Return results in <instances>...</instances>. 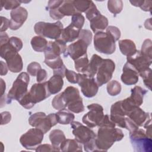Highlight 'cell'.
<instances>
[{"label": "cell", "instance_id": "cell-14", "mask_svg": "<svg viewBox=\"0 0 152 152\" xmlns=\"http://www.w3.org/2000/svg\"><path fill=\"white\" fill-rule=\"evenodd\" d=\"M66 50V43L61 39L55 40L53 42H49L45 50V59H49L60 56L64 54Z\"/></svg>", "mask_w": 152, "mask_h": 152}, {"label": "cell", "instance_id": "cell-31", "mask_svg": "<svg viewBox=\"0 0 152 152\" xmlns=\"http://www.w3.org/2000/svg\"><path fill=\"white\" fill-rule=\"evenodd\" d=\"M46 117V115L44 112L34 113L29 117L28 123L31 126L39 128L42 125Z\"/></svg>", "mask_w": 152, "mask_h": 152}, {"label": "cell", "instance_id": "cell-39", "mask_svg": "<svg viewBox=\"0 0 152 152\" xmlns=\"http://www.w3.org/2000/svg\"><path fill=\"white\" fill-rule=\"evenodd\" d=\"M52 105L53 107L56 109L57 110H61L64 109L67 107L66 104H65V103L64 102L62 97L61 93H59V94L56 95L53 97L52 101Z\"/></svg>", "mask_w": 152, "mask_h": 152}, {"label": "cell", "instance_id": "cell-17", "mask_svg": "<svg viewBox=\"0 0 152 152\" xmlns=\"http://www.w3.org/2000/svg\"><path fill=\"white\" fill-rule=\"evenodd\" d=\"M122 74L121 77V81L126 85L135 84L138 81V73L130 64L126 62L123 66Z\"/></svg>", "mask_w": 152, "mask_h": 152}, {"label": "cell", "instance_id": "cell-25", "mask_svg": "<svg viewBox=\"0 0 152 152\" xmlns=\"http://www.w3.org/2000/svg\"><path fill=\"white\" fill-rule=\"evenodd\" d=\"M49 137L55 151H60V145L66 139L63 131L60 129H53L50 132Z\"/></svg>", "mask_w": 152, "mask_h": 152}, {"label": "cell", "instance_id": "cell-33", "mask_svg": "<svg viewBox=\"0 0 152 152\" xmlns=\"http://www.w3.org/2000/svg\"><path fill=\"white\" fill-rule=\"evenodd\" d=\"M107 8L110 12L116 15L122 10L123 2L121 0H109L107 1Z\"/></svg>", "mask_w": 152, "mask_h": 152}, {"label": "cell", "instance_id": "cell-11", "mask_svg": "<svg viewBox=\"0 0 152 152\" xmlns=\"http://www.w3.org/2000/svg\"><path fill=\"white\" fill-rule=\"evenodd\" d=\"M78 84L82 93L86 97H93L97 93L99 86L94 77H88L85 74L78 73Z\"/></svg>", "mask_w": 152, "mask_h": 152}, {"label": "cell", "instance_id": "cell-1", "mask_svg": "<svg viewBox=\"0 0 152 152\" xmlns=\"http://www.w3.org/2000/svg\"><path fill=\"white\" fill-rule=\"evenodd\" d=\"M124 137L121 129L110 126L99 127L95 140L97 151H107L115 142L121 141Z\"/></svg>", "mask_w": 152, "mask_h": 152}, {"label": "cell", "instance_id": "cell-53", "mask_svg": "<svg viewBox=\"0 0 152 152\" xmlns=\"http://www.w3.org/2000/svg\"><path fill=\"white\" fill-rule=\"evenodd\" d=\"M1 26L0 31L1 33V32H4V31H6L8 29V28L9 27L10 20L8 18H7L4 17H2V16L1 17Z\"/></svg>", "mask_w": 152, "mask_h": 152}, {"label": "cell", "instance_id": "cell-16", "mask_svg": "<svg viewBox=\"0 0 152 152\" xmlns=\"http://www.w3.org/2000/svg\"><path fill=\"white\" fill-rule=\"evenodd\" d=\"M28 12L26 8L20 7L15 10H11L10 12L11 20H10V28L16 30L20 28L26 21Z\"/></svg>", "mask_w": 152, "mask_h": 152}, {"label": "cell", "instance_id": "cell-9", "mask_svg": "<svg viewBox=\"0 0 152 152\" xmlns=\"http://www.w3.org/2000/svg\"><path fill=\"white\" fill-rule=\"evenodd\" d=\"M89 112L82 118L83 122L88 127L93 128L99 126L104 116L103 107L97 103H92L87 106Z\"/></svg>", "mask_w": 152, "mask_h": 152}, {"label": "cell", "instance_id": "cell-37", "mask_svg": "<svg viewBox=\"0 0 152 152\" xmlns=\"http://www.w3.org/2000/svg\"><path fill=\"white\" fill-rule=\"evenodd\" d=\"M85 21L84 17L80 12L75 13L71 18V24L76 28L81 30Z\"/></svg>", "mask_w": 152, "mask_h": 152}, {"label": "cell", "instance_id": "cell-34", "mask_svg": "<svg viewBox=\"0 0 152 152\" xmlns=\"http://www.w3.org/2000/svg\"><path fill=\"white\" fill-rule=\"evenodd\" d=\"M106 88L109 95L115 96L121 93V85L118 81L116 80H112L108 83Z\"/></svg>", "mask_w": 152, "mask_h": 152}, {"label": "cell", "instance_id": "cell-18", "mask_svg": "<svg viewBox=\"0 0 152 152\" xmlns=\"http://www.w3.org/2000/svg\"><path fill=\"white\" fill-rule=\"evenodd\" d=\"M127 117L131 119L138 127L143 126L146 121L151 119L150 113L145 112L139 106L134 107L129 112Z\"/></svg>", "mask_w": 152, "mask_h": 152}, {"label": "cell", "instance_id": "cell-26", "mask_svg": "<svg viewBox=\"0 0 152 152\" xmlns=\"http://www.w3.org/2000/svg\"><path fill=\"white\" fill-rule=\"evenodd\" d=\"M60 150L64 152L82 151V144L75 139H65L60 145Z\"/></svg>", "mask_w": 152, "mask_h": 152}, {"label": "cell", "instance_id": "cell-54", "mask_svg": "<svg viewBox=\"0 0 152 152\" xmlns=\"http://www.w3.org/2000/svg\"><path fill=\"white\" fill-rule=\"evenodd\" d=\"M2 120H1V125H4L8 124L11 119V113L9 112H4L1 113Z\"/></svg>", "mask_w": 152, "mask_h": 152}, {"label": "cell", "instance_id": "cell-23", "mask_svg": "<svg viewBox=\"0 0 152 152\" xmlns=\"http://www.w3.org/2000/svg\"><path fill=\"white\" fill-rule=\"evenodd\" d=\"M118 43L121 53L127 57L133 55L137 50L134 42L131 40H121L119 41Z\"/></svg>", "mask_w": 152, "mask_h": 152}, {"label": "cell", "instance_id": "cell-41", "mask_svg": "<svg viewBox=\"0 0 152 152\" xmlns=\"http://www.w3.org/2000/svg\"><path fill=\"white\" fill-rule=\"evenodd\" d=\"M143 79V82L145 86L149 89L151 90V69L150 68L140 72L138 74Z\"/></svg>", "mask_w": 152, "mask_h": 152}, {"label": "cell", "instance_id": "cell-2", "mask_svg": "<svg viewBox=\"0 0 152 152\" xmlns=\"http://www.w3.org/2000/svg\"><path fill=\"white\" fill-rule=\"evenodd\" d=\"M1 57L6 61L8 69L12 72H19L23 69V63L18 52L9 43L0 45Z\"/></svg>", "mask_w": 152, "mask_h": 152}, {"label": "cell", "instance_id": "cell-35", "mask_svg": "<svg viewBox=\"0 0 152 152\" xmlns=\"http://www.w3.org/2000/svg\"><path fill=\"white\" fill-rule=\"evenodd\" d=\"M92 1H73V5L77 12H85L90 7Z\"/></svg>", "mask_w": 152, "mask_h": 152}, {"label": "cell", "instance_id": "cell-6", "mask_svg": "<svg viewBox=\"0 0 152 152\" xmlns=\"http://www.w3.org/2000/svg\"><path fill=\"white\" fill-rule=\"evenodd\" d=\"M93 42L95 49L100 53L110 55L115 51V40L106 32L99 31L95 33Z\"/></svg>", "mask_w": 152, "mask_h": 152}, {"label": "cell", "instance_id": "cell-49", "mask_svg": "<svg viewBox=\"0 0 152 152\" xmlns=\"http://www.w3.org/2000/svg\"><path fill=\"white\" fill-rule=\"evenodd\" d=\"M9 43L19 52L23 48V42L20 39L17 37H11L9 39Z\"/></svg>", "mask_w": 152, "mask_h": 152}, {"label": "cell", "instance_id": "cell-57", "mask_svg": "<svg viewBox=\"0 0 152 152\" xmlns=\"http://www.w3.org/2000/svg\"><path fill=\"white\" fill-rule=\"evenodd\" d=\"M1 96H2L4 94V92L5 91V88H6V87H5V83L3 79L1 78Z\"/></svg>", "mask_w": 152, "mask_h": 152}, {"label": "cell", "instance_id": "cell-29", "mask_svg": "<svg viewBox=\"0 0 152 152\" xmlns=\"http://www.w3.org/2000/svg\"><path fill=\"white\" fill-rule=\"evenodd\" d=\"M33 49L38 52H45L48 46L47 40L40 36H34L30 41Z\"/></svg>", "mask_w": 152, "mask_h": 152}, {"label": "cell", "instance_id": "cell-38", "mask_svg": "<svg viewBox=\"0 0 152 152\" xmlns=\"http://www.w3.org/2000/svg\"><path fill=\"white\" fill-rule=\"evenodd\" d=\"M140 52L144 56L152 59V42L150 39H147L144 41Z\"/></svg>", "mask_w": 152, "mask_h": 152}, {"label": "cell", "instance_id": "cell-5", "mask_svg": "<svg viewBox=\"0 0 152 152\" xmlns=\"http://www.w3.org/2000/svg\"><path fill=\"white\" fill-rule=\"evenodd\" d=\"M129 138L134 151L151 152L152 151L151 138L147 135L144 129L138 128L129 132Z\"/></svg>", "mask_w": 152, "mask_h": 152}, {"label": "cell", "instance_id": "cell-28", "mask_svg": "<svg viewBox=\"0 0 152 152\" xmlns=\"http://www.w3.org/2000/svg\"><path fill=\"white\" fill-rule=\"evenodd\" d=\"M58 122L62 125H67L71 124L74 119V115L68 109H62L58 110L56 113Z\"/></svg>", "mask_w": 152, "mask_h": 152}, {"label": "cell", "instance_id": "cell-27", "mask_svg": "<svg viewBox=\"0 0 152 152\" xmlns=\"http://www.w3.org/2000/svg\"><path fill=\"white\" fill-rule=\"evenodd\" d=\"M131 92L129 99L135 106L140 107L143 103L144 95L147 93V91L140 86H135L131 89Z\"/></svg>", "mask_w": 152, "mask_h": 152}, {"label": "cell", "instance_id": "cell-44", "mask_svg": "<svg viewBox=\"0 0 152 152\" xmlns=\"http://www.w3.org/2000/svg\"><path fill=\"white\" fill-rule=\"evenodd\" d=\"M18 102L23 107L27 109H30L34 106V104L32 102L30 97L28 91L19 100Z\"/></svg>", "mask_w": 152, "mask_h": 152}, {"label": "cell", "instance_id": "cell-48", "mask_svg": "<svg viewBox=\"0 0 152 152\" xmlns=\"http://www.w3.org/2000/svg\"><path fill=\"white\" fill-rule=\"evenodd\" d=\"M67 80L72 84H76L78 83V74L76 73L74 71L69 70L68 69H66L65 70V75Z\"/></svg>", "mask_w": 152, "mask_h": 152}, {"label": "cell", "instance_id": "cell-30", "mask_svg": "<svg viewBox=\"0 0 152 152\" xmlns=\"http://www.w3.org/2000/svg\"><path fill=\"white\" fill-rule=\"evenodd\" d=\"M57 9L63 18L65 16H72L77 12L73 5V1H64L62 5Z\"/></svg>", "mask_w": 152, "mask_h": 152}, {"label": "cell", "instance_id": "cell-13", "mask_svg": "<svg viewBox=\"0 0 152 152\" xmlns=\"http://www.w3.org/2000/svg\"><path fill=\"white\" fill-rule=\"evenodd\" d=\"M126 60L127 62L132 65L138 74L148 68L152 63V59L144 56L140 50H138L133 55L126 57Z\"/></svg>", "mask_w": 152, "mask_h": 152}, {"label": "cell", "instance_id": "cell-4", "mask_svg": "<svg viewBox=\"0 0 152 152\" xmlns=\"http://www.w3.org/2000/svg\"><path fill=\"white\" fill-rule=\"evenodd\" d=\"M62 30L63 25L59 21L53 23L39 21L34 26V30L38 36L54 40L60 38Z\"/></svg>", "mask_w": 152, "mask_h": 152}, {"label": "cell", "instance_id": "cell-8", "mask_svg": "<svg viewBox=\"0 0 152 152\" xmlns=\"http://www.w3.org/2000/svg\"><path fill=\"white\" fill-rule=\"evenodd\" d=\"M70 124L75 139L82 145H84L96 138V134L90 128L78 121H73Z\"/></svg>", "mask_w": 152, "mask_h": 152}, {"label": "cell", "instance_id": "cell-55", "mask_svg": "<svg viewBox=\"0 0 152 152\" xmlns=\"http://www.w3.org/2000/svg\"><path fill=\"white\" fill-rule=\"evenodd\" d=\"M9 37L8 34L5 32H1V45H2L9 41Z\"/></svg>", "mask_w": 152, "mask_h": 152}, {"label": "cell", "instance_id": "cell-45", "mask_svg": "<svg viewBox=\"0 0 152 152\" xmlns=\"http://www.w3.org/2000/svg\"><path fill=\"white\" fill-rule=\"evenodd\" d=\"M92 36L93 35L90 30L87 29H81L80 30L78 39L83 40L89 46L91 43Z\"/></svg>", "mask_w": 152, "mask_h": 152}, {"label": "cell", "instance_id": "cell-56", "mask_svg": "<svg viewBox=\"0 0 152 152\" xmlns=\"http://www.w3.org/2000/svg\"><path fill=\"white\" fill-rule=\"evenodd\" d=\"M8 72L7 65L3 61H1V75H5Z\"/></svg>", "mask_w": 152, "mask_h": 152}, {"label": "cell", "instance_id": "cell-15", "mask_svg": "<svg viewBox=\"0 0 152 152\" xmlns=\"http://www.w3.org/2000/svg\"><path fill=\"white\" fill-rule=\"evenodd\" d=\"M88 45L82 39H78V40L70 44L67 48L65 53L64 54L65 57L69 56L74 61L87 54V49Z\"/></svg>", "mask_w": 152, "mask_h": 152}, {"label": "cell", "instance_id": "cell-7", "mask_svg": "<svg viewBox=\"0 0 152 152\" xmlns=\"http://www.w3.org/2000/svg\"><path fill=\"white\" fill-rule=\"evenodd\" d=\"M43 137L44 133L41 129L31 128L20 137V142L26 149L35 150L41 144Z\"/></svg>", "mask_w": 152, "mask_h": 152}, {"label": "cell", "instance_id": "cell-20", "mask_svg": "<svg viewBox=\"0 0 152 152\" xmlns=\"http://www.w3.org/2000/svg\"><path fill=\"white\" fill-rule=\"evenodd\" d=\"M80 30V29L76 28L70 24L68 26L63 28L59 39L65 43L72 42L78 38Z\"/></svg>", "mask_w": 152, "mask_h": 152}, {"label": "cell", "instance_id": "cell-24", "mask_svg": "<svg viewBox=\"0 0 152 152\" xmlns=\"http://www.w3.org/2000/svg\"><path fill=\"white\" fill-rule=\"evenodd\" d=\"M102 61L103 58H102L100 56L97 54H94L89 61L87 70L84 74H86L88 77L93 78L95 75H96L97 69Z\"/></svg>", "mask_w": 152, "mask_h": 152}, {"label": "cell", "instance_id": "cell-3", "mask_svg": "<svg viewBox=\"0 0 152 152\" xmlns=\"http://www.w3.org/2000/svg\"><path fill=\"white\" fill-rule=\"evenodd\" d=\"M29 81V75L27 72H22L18 75L7 94L8 103H11L13 100H16L18 102L28 92L27 87Z\"/></svg>", "mask_w": 152, "mask_h": 152}, {"label": "cell", "instance_id": "cell-47", "mask_svg": "<svg viewBox=\"0 0 152 152\" xmlns=\"http://www.w3.org/2000/svg\"><path fill=\"white\" fill-rule=\"evenodd\" d=\"M41 69L42 68L40 64L36 62H32L30 63L27 67V72L28 73V74L33 77L36 76L37 72Z\"/></svg>", "mask_w": 152, "mask_h": 152}, {"label": "cell", "instance_id": "cell-32", "mask_svg": "<svg viewBox=\"0 0 152 152\" xmlns=\"http://www.w3.org/2000/svg\"><path fill=\"white\" fill-rule=\"evenodd\" d=\"M88 63L89 61L87 57V55L86 54L74 61L75 68L78 72L84 74L87 70Z\"/></svg>", "mask_w": 152, "mask_h": 152}, {"label": "cell", "instance_id": "cell-42", "mask_svg": "<svg viewBox=\"0 0 152 152\" xmlns=\"http://www.w3.org/2000/svg\"><path fill=\"white\" fill-rule=\"evenodd\" d=\"M1 10L2 7H4L6 10H15L20 7V2L17 0L1 1Z\"/></svg>", "mask_w": 152, "mask_h": 152}, {"label": "cell", "instance_id": "cell-36", "mask_svg": "<svg viewBox=\"0 0 152 152\" xmlns=\"http://www.w3.org/2000/svg\"><path fill=\"white\" fill-rule=\"evenodd\" d=\"M44 63L53 70L60 68L64 65L61 56L49 59H45Z\"/></svg>", "mask_w": 152, "mask_h": 152}, {"label": "cell", "instance_id": "cell-46", "mask_svg": "<svg viewBox=\"0 0 152 152\" xmlns=\"http://www.w3.org/2000/svg\"><path fill=\"white\" fill-rule=\"evenodd\" d=\"M106 33L110 34L115 40L118 41L121 37V31L120 30L115 26H109L106 28Z\"/></svg>", "mask_w": 152, "mask_h": 152}, {"label": "cell", "instance_id": "cell-50", "mask_svg": "<svg viewBox=\"0 0 152 152\" xmlns=\"http://www.w3.org/2000/svg\"><path fill=\"white\" fill-rule=\"evenodd\" d=\"M64 2L63 0H50L48 2L47 10L56 9L59 8Z\"/></svg>", "mask_w": 152, "mask_h": 152}, {"label": "cell", "instance_id": "cell-22", "mask_svg": "<svg viewBox=\"0 0 152 152\" xmlns=\"http://www.w3.org/2000/svg\"><path fill=\"white\" fill-rule=\"evenodd\" d=\"M47 82L51 94H55L59 92L64 85L63 77L58 74H53Z\"/></svg>", "mask_w": 152, "mask_h": 152}, {"label": "cell", "instance_id": "cell-10", "mask_svg": "<svg viewBox=\"0 0 152 152\" xmlns=\"http://www.w3.org/2000/svg\"><path fill=\"white\" fill-rule=\"evenodd\" d=\"M115 69V64L110 59H103L97 73L96 81L99 87L108 83L112 78Z\"/></svg>", "mask_w": 152, "mask_h": 152}, {"label": "cell", "instance_id": "cell-43", "mask_svg": "<svg viewBox=\"0 0 152 152\" xmlns=\"http://www.w3.org/2000/svg\"><path fill=\"white\" fill-rule=\"evenodd\" d=\"M85 14L86 15V18L89 21H90L93 18H94L97 15L100 14L101 13L98 10V9L97 8V7L95 5V4H94V2L92 1L89 8L85 12Z\"/></svg>", "mask_w": 152, "mask_h": 152}, {"label": "cell", "instance_id": "cell-21", "mask_svg": "<svg viewBox=\"0 0 152 152\" xmlns=\"http://www.w3.org/2000/svg\"><path fill=\"white\" fill-rule=\"evenodd\" d=\"M108 20L101 14L97 15L90 21V26L92 31L96 33L99 31H103L107 27Z\"/></svg>", "mask_w": 152, "mask_h": 152}, {"label": "cell", "instance_id": "cell-52", "mask_svg": "<svg viewBox=\"0 0 152 152\" xmlns=\"http://www.w3.org/2000/svg\"><path fill=\"white\" fill-rule=\"evenodd\" d=\"M48 74L45 69H41L39 71L36 75V80L37 83H43L47 78Z\"/></svg>", "mask_w": 152, "mask_h": 152}, {"label": "cell", "instance_id": "cell-51", "mask_svg": "<svg viewBox=\"0 0 152 152\" xmlns=\"http://www.w3.org/2000/svg\"><path fill=\"white\" fill-rule=\"evenodd\" d=\"M36 151H55L53 147L48 144H40L39 145L36 149L35 150Z\"/></svg>", "mask_w": 152, "mask_h": 152}, {"label": "cell", "instance_id": "cell-19", "mask_svg": "<svg viewBox=\"0 0 152 152\" xmlns=\"http://www.w3.org/2000/svg\"><path fill=\"white\" fill-rule=\"evenodd\" d=\"M61 93L62 97L66 104H72L82 99L80 95V91L78 89L73 86H69L66 87L64 91Z\"/></svg>", "mask_w": 152, "mask_h": 152}, {"label": "cell", "instance_id": "cell-12", "mask_svg": "<svg viewBox=\"0 0 152 152\" xmlns=\"http://www.w3.org/2000/svg\"><path fill=\"white\" fill-rule=\"evenodd\" d=\"M32 102L35 104L49 97L51 93L49 90L48 82L34 84L28 91Z\"/></svg>", "mask_w": 152, "mask_h": 152}, {"label": "cell", "instance_id": "cell-40", "mask_svg": "<svg viewBox=\"0 0 152 152\" xmlns=\"http://www.w3.org/2000/svg\"><path fill=\"white\" fill-rule=\"evenodd\" d=\"M130 3L135 6L139 7L140 8L144 11H150L151 12V5L152 1H130Z\"/></svg>", "mask_w": 152, "mask_h": 152}]
</instances>
